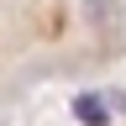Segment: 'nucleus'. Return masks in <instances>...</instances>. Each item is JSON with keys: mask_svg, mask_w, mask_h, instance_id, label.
Listing matches in <instances>:
<instances>
[{"mask_svg": "<svg viewBox=\"0 0 126 126\" xmlns=\"http://www.w3.org/2000/svg\"><path fill=\"white\" fill-rule=\"evenodd\" d=\"M110 110H116V100H105V94H94V89L74 94V116H79V126H105Z\"/></svg>", "mask_w": 126, "mask_h": 126, "instance_id": "obj_1", "label": "nucleus"}]
</instances>
